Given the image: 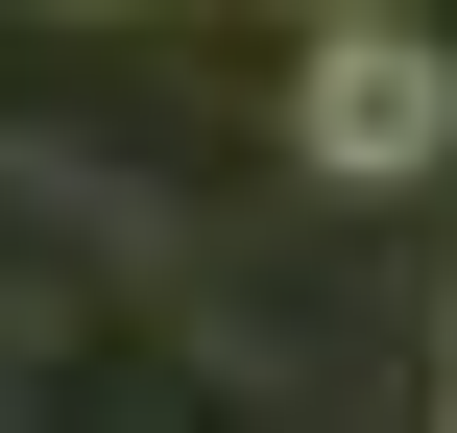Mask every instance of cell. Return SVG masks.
<instances>
[{
  "mask_svg": "<svg viewBox=\"0 0 457 433\" xmlns=\"http://www.w3.org/2000/svg\"><path fill=\"white\" fill-rule=\"evenodd\" d=\"M313 24H361V0H313Z\"/></svg>",
  "mask_w": 457,
  "mask_h": 433,
  "instance_id": "7a4b0ae2",
  "label": "cell"
},
{
  "mask_svg": "<svg viewBox=\"0 0 457 433\" xmlns=\"http://www.w3.org/2000/svg\"><path fill=\"white\" fill-rule=\"evenodd\" d=\"M289 145H313L337 193H386V169H434V145H457V72H434V24H410V0H361V24H313V72H289Z\"/></svg>",
  "mask_w": 457,
  "mask_h": 433,
  "instance_id": "6da1fadb",
  "label": "cell"
}]
</instances>
